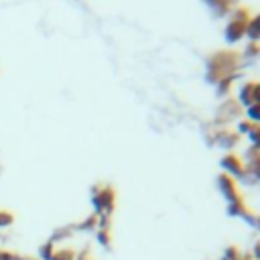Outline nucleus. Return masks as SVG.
<instances>
[{
    "instance_id": "f257e3e1",
    "label": "nucleus",
    "mask_w": 260,
    "mask_h": 260,
    "mask_svg": "<svg viewBox=\"0 0 260 260\" xmlns=\"http://www.w3.org/2000/svg\"><path fill=\"white\" fill-rule=\"evenodd\" d=\"M242 67V55L234 49H219L207 57L205 63V79L215 85L221 79L236 77L238 69Z\"/></svg>"
},
{
    "instance_id": "f03ea898",
    "label": "nucleus",
    "mask_w": 260,
    "mask_h": 260,
    "mask_svg": "<svg viewBox=\"0 0 260 260\" xmlns=\"http://www.w3.org/2000/svg\"><path fill=\"white\" fill-rule=\"evenodd\" d=\"M250 22V10L246 6L236 4L232 8V12L228 14V22L223 28V39L228 45H236L246 37V28Z\"/></svg>"
},
{
    "instance_id": "7ed1b4c3",
    "label": "nucleus",
    "mask_w": 260,
    "mask_h": 260,
    "mask_svg": "<svg viewBox=\"0 0 260 260\" xmlns=\"http://www.w3.org/2000/svg\"><path fill=\"white\" fill-rule=\"evenodd\" d=\"M242 114H244V108H242L234 98H225V100H221V104L217 106L213 122L219 124L221 128H225L230 122H236Z\"/></svg>"
},
{
    "instance_id": "20e7f679",
    "label": "nucleus",
    "mask_w": 260,
    "mask_h": 260,
    "mask_svg": "<svg viewBox=\"0 0 260 260\" xmlns=\"http://www.w3.org/2000/svg\"><path fill=\"white\" fill-rule=\"evenodd\" d=\"M91 203L98 219H110V213L114 211V205H116V193L110 187H100V193L91 197Z\"/></svg>"
},
{
    "instance_id": "39448f33",
    "label": "nucleus",
    "mask_w": 260,
    "mask_h": 260,
    "mask_svg": "<svg viewBox=\"0 0 260 260\" xmlns=\"http://www.w3.org/2000/svg\"><path fill=\"white\" fill-rule=\"evenodd\" d=\"M219 167H221V171H223L228 177H232L236 183H238L240 179L250 177V173H248V169H246L242 156L236 154V152H228V154H223L221 160H219Z\"/></svg>"
},
{
    "instance_id": "423d86ee",
    "label": "nucleus",
    "mask_w": 260,
    "mask_h": 260,
    "mask_svg": "<svg viewBox=\"0 0 260 260\" xmlns=\"http://www.w3.org/2000/svg\"><path fill=\"white\" fill-rule=\"evenodd\" d=\"M236 102L246 110L254 104H260V87H258V81H244L240 87H238V98Z\"/></svg>"
},
{
    "instance_id": "0eeeda50",
    "label": "nucleus",
    "mask_w": 260,
    "mask_h": 260,
    "mask_svg": "<svg viewBox=\"0 0 260 260\" xmlns=\"http://www.w3.org/2000/svg\"><path fill=\"white\" fill-rule=\"evenodd\" d=\"M240 140H242V136L236 132V130H232V128H219L217 132H215V136H213V144L215 146H219L221 150H234L238 144H240Z\"/></svg>"
},
{
    "instance_id": "6e6552de",
    "label": "nucleus",
    "mask_w": 260,
    "mask_h": 260,
    "mask_svg": "<svg viewBox=\"0 0 260 260\" xmlns=\"http://www.w3.org/2000/svg\"><path fill=\"white\" fill-rule=\"evenodd\" d=\"M217 189H219L221 197H223L228 203L242 199V193H240V189H238V183H236L232 177H228L225 173H219V175H217Z\"/></svg>"
},
{
    "instance_id": "1a4fd4ad",
    "label": "nucleus",
    "mask_w": 260,
    "mask_h": 260,
    "mask_svg": "<svg viewBox=\"0 0 260 260\" xmlns=\"http://www.w3.org/2000/svg\"><path fill=\"white\" fill-rule=\"evenodd\" d=\"M225 211H228L230 217H240V219L246 221L248 225H254V223H256V215L250 211V207L244 203V199H238V201L228 203Z\"/></svg>"
},
{
    "instance_id": "9d476101",
    "label": "nucleus",
    "mask_w": 260,
    "mask_h": 260,
    "mask_svg": "<svg viewBox=\"0 0 260 260\" xmlns=\"http://www.w3.org/2000/svg\"><path fill=\"white\" fill-rule=\"evenodd\" d=\"M236 132H238L240 136H246V138L250 140V146H254V148L260 150V126H258V124H254V122L242 118V120L238 122V130H236Z\"/></svg>"
},
{
    "instance_id": "9b49d317",
    "label": "nucleus",
    "mask_w": 260,
    "mask_h": 260,
    "mask_svg": "<svg viewBox=\"0 0 260 260\" xmlns=\"http://www.w3.org/2000/svg\"><path fill=\"white\" fill-rule=\"evenodd\" d=\"M246 39L252 41V43H260V12L250 16V22H248V28H246Z\"/></svg>"
},
{
    "instance_id": "f8f14e48",
    "label": "nucleus",
    "mask_w": 260,
    "mask_h": 260,
    "mask_svg": "<svg viewBox=\"0 0 260 260\" xmlns=\"http://www.w3.org/2000/svg\"><path fill=\"white\" fill-rule=\"evenodd\" d=\"M205 4L215 16H228L232 12V8L236 6L234 2H228V0H215V2H205Z\"/></svg>"
},
{
    "instance_id": "ddd939ff",
    "label": "nucleus",
    "mask_w": 260,
    "mask_h": 260,
    "mask_svg": "<svg viewBox=\"0 0 260 260\" xmlns=\"http://www.w3.org/2000/svg\"><path fill=\"white\" fill-rule=\"evenodd\" d=\"M221 260H252L248 252H242L238 246H228L221 254Z\"/></svg>"
},
{
    "instance_id": "4468645a",
    "label": "nucleus",
    "mask_w": 260,
    "mask_h": 260,
    "mask_svg": "<svg viewBox=\"0 0 260 260\" xmlns=\"http://www.w3.org/2000/svg\"><path fill=\"white\" fill-rule=\"evenodd\" d=\"M232 85H234V77H228V79H221L219 83H215V93L219 98H230V91H232Z\"/></svg>"
},
{
    "instance_id": "2eb2a0df",
    "label": "nucleus",
    "mask_w": 260,
    "mask_h": 260,
    "mask_svg": "<svg viewBox=\"0 0 260 260\" xmlns=\"http://www.w3.org/2000/svg\"><path fill=\"white\" fill-rule=\"evenodd\" d=\"M242 55V61L246 59H256V57H260V43H252V41H248L246 43V49H244V53H240Z\"/></svg>"
},
{
    "instance_id": "dca6fc26",
    "label": "nucleus",
    "mask_w": 260,
    "mask_h": 260,
    "mask_svg": "<svg viewBox=\"0 0 260 260\" xmlns=\"http://www.w3.org/2000/svg\"><path fill=\"white\" fill-rule=\"evenodd\" d=\"M244 114H246V120H250V122H254V124L260 126V104H254V106L246 108Z\"/></svg>"
},
{
    "instance_id": "f3484780",
    "label": "nucleus",
    "mask_w": 260,
    "mask_h": 260,
    "mask_svg": "<svg viewBox=\"0 0 260 260\" xmlns=\"http://www.w3.org/2000/svg\"><path fill=\"white\" fill-rule=\"evenodd\" d=\"M49 260H73V252H71V250H61L59 254L51 256Z\"/></svg>"
},
{
    "instance_id": "a211bd4d",
    "label": "nucleus",
    "mask_w": 260,
    "mask_h": 260,
    "mask_svg": "<svg viewBox=\"0 0 260 260\" xmlns=\"http://www.w3.org/2000/svg\"><path fill=\"white\" fill-rule=\"evenodd\" d=\"M250 258L252 260H260V240L254 244V248H252V254H250Z\"/></svg>"
},
{
    "instance_id": "6ab92c4d",
    "label": "nucleus",
    "mask_w": 260,
    "mask_h": 260,
    "mask_svg": "<svg viewBox=\"0 0 260 260\" xmlns=\"http://www.w3.org/2000/svg\"><path fill=\"white\" fill-rule=\"evenodd\" d=\"M10 223V215H0V225H6Z\"/></svg>"
},
{
    "instance_id": "aec40b11",
    "label": "nucleus",
    "mask_w": 260,
    "mask_h": 260,
    "mask_svg": "<svg viewBox=\"0 0 260 260\" xmlns=\"http://www.w3.org/2000/svg\"><path fill=\"white\" fill-rule=\"evenodd\" d=\"M254 228H258V232H260V215H256V223H254Z\"/></svg>"
},
{
    "instance_id": "412c9836",
    "label": "nucleus",
    "mask_w": 260,
    "mask_h": 260,
    "mask_svg": "<svg viewBox=\"0 0 260 260\" xmlns=\"http://www.w3.org/2000/svg\"><path fill=\"white\" fill-rule=\"evenodd\" d=\"M79 260H87V258H79Z\"/></svg>"
},
{
    "instance_id": "4be33fe9",
    "label": "nucleus",
    "mask_w": 260,
    "mask_h": 260,
    "mask_svg": "<svg viewBox=\"0 0 260 260\" xmlns=\"http://www.w3.org/2000/svg\"><path fill=\"white\" fill-rule=\"evenodd\" d=\"M258 87H260V81H258Z\"/></svg>"
}]
</instances>
